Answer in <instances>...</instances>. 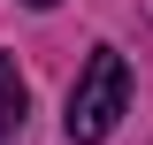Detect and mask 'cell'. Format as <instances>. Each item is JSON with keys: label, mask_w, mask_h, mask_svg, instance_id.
I'll return each instance as SVG.
<instances>
[{"label": "cell", "mask_w": 153, "mask_h": 145, "mask_svg": "<svg viewBox=\"0 0 153 145\" xmlns=\"http://www.w3.org/2000/svg\"><path fill=\"white\" fill-rule=\"evenodd\" d=\"M23 115H31V84H23V69L8 54H0V145L23 130Z\"/></svg>", "instance_id": "obj_2"}, {"label": "cell", "mask_w": 153, "mask_h": 145, "mask_svg": "<svg viewBox=\"0 0 153 145\" xmlns=\"http://www.w3.org/2000/svg\"><path fill=\"white\" fill-rule=\"evenodd\" d=\"M123 107H130V61L115 54V46H92V61L69 84V115H61L69 145H107L115 122H123Z\"/></svg>", "instance_id": "obj_1"}, {"label": "cell", "mask_w": 153, "mask_h": 145, "mask_svg": "<svg viewBox=\"0 0 153 145\" xmlns=\"http://www.w3.org/2000/svg\"><path fill=\"white\" fill-rule=\"evenodd\" d=\"M23 8H54V0H23Z\"/></svg>", "instance_id": "obj_3"}]
</instances>
